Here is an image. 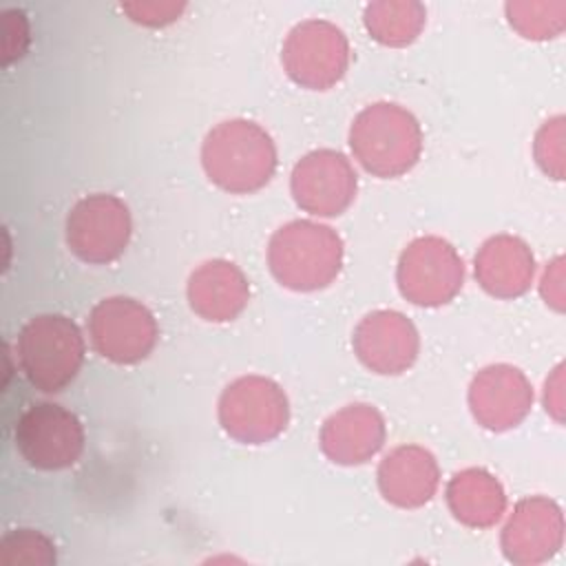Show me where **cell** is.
Segmentation results:
<instances>
[{"mask_svg": "<svg viewBox=\"0 0 566 566\" xmlns=\"http://www.w3.org/2000/svg\"><path fill=\"white\" fill-rule=\"evenodd\" d=\"M509 24L526 40H551L564 31L566 2H506Z\"/></svg>", "mask_w": 566, "mask_h": 566, "instance_id": "obj_21", "label": "cell"}, {"mask_svg": "<svg viewBox=\"0 0 566 566\" xmlns=\"http://www.w3.org/2000/svg\"><path fill=\"white\" fill-rule=\"evenodd\" d=\"M440 467L433 453L420 444L391 449L378 464L382 497L400 509L424 506L438 491Z\"/></svg>", "mask_w": 566, "mask_h": 566, "instance_id": "obj_16", "label": "cell"}, {"mask_svg": "<svg viewBox=\"0 0 566 566\" xmlns=\"http://www.w3.org/2000/svg\"><path fill=\"white\" fill-rule=\"evenodd\" d=\"M349 148L367 172L391 179L411 170L420 159L422 130L407 108L394 102H376L354 117Z\"/></svg>", "mask_w": 566, "mask_h": 566, "instance_id": "obj_3", "label": "cell"}, {"mask_svg": "<svg viewBox=\"0 0 566 566\" xmlns=\"http://www.w3.org/2000/svg\"><path fill=\"white\" fill-rule=\"evenodd\" d=\"M385 433V418L374 405L352 402L323 422L318 444L334 464L356 467L382 449Z\"/></svg>", "mask_w": 566, "mask_h": 566, "instance_id": "obj_15", "label": "cell"}, {"mask_svg": "<svg viewBox=\"0 0 566 566\" xmlns=\"http://www.w3.org/2000/svg\"><path fill=\"white\" fill-rule=\"evenodd\" d=\"M354 354L374 374L398 376L407 371L420 349L416 325L396 310H374L354 329Z\"/></svg>", "mask_w": 566, "mask_h": 566, "instance_id": "obj_13", "label": "cell"}, {"mask_svg": "<svg viewBox=\"0 0 566 566\" xmlns=\"http://www.w3.org/2000/svg\"><path fill=\"white\" fill-rule=\"evenodd\" d=\"M272 276L287 290L327 287L343 265V239L325 223L296 219L281 226L268 243Z\"/></svg>", "mask_w": 566, "mask_h": 566, "instance_id": "obj_2", "label": "cell"}, {"mask_svg": "<svg viewBox=\"0 0 566 566\" xmlns=\"http://www.w3.org/2000/svg\"><path fill=\"white\" fill-rule=\"evenodd\" d=\"M290 188L296 206L305 212L316 217H338L352 206L358 179L343 153L318 148L294 164Z\"/></svg>", "mask_w": 566, "mask_h": 566, "instance_id": "obj_11", "label": "cell"}, {"mask_svg": "<svg viewBox=\"0 0 566 566\" xmlns=\"http://www.w3.org/2000/svg\"><path fill=\"white\" fill-rule=\"evenodd\" d=\"M539 168L553 179L564 177V117L557 115L542 124L533 144Z\"/></svg>", "mask_w": 566, "mask_h": 566, "instance_id": "obj_23", "label": "cell"}, {"mask_svg": "<svg viewBox=\"0 0 566 566\" xmlns=\"http://www.w3.org/2000/svg\"><path fill=\"white\" fill-rule=\"evenodd\" d=\"M444 495L451 515L469 528H491L506 511V493L502 482L480 467H469L453 473Z\"/></svg>", "mask_w": 566, "mask_h": 566, "instance_id": "obj_19", "label": "cell"}, {"mask_svg": "<svg viewBox=\"0 0 566 566\" xmlns=\"http://www.w3.org/2000/svg\"><path fill=\"white\" fill-rule=\"evenodd\" d=\"M500 544L504 557L517 566L548 562L564 544V515L559 504L544 495L520 500L502 528Z\"/></svg>", "mask_w": 566, "mask_h": 566, "instance_id": "obj_12", "label": "cell"}, {"mask_svg": "<svg viewBox=\"0 0 566 566\" xmlns=\"http://www.w3.org/2000/svg\"><path fill=\"white\" fill-rule=\"evenodd\" d=\"M221 429L241 444H265L290 422V402L279 382L265 376H241L219 396Z\"/></svg>", "mask_w": 566, "mask_h": 566, "instance_id": "obj_5", "label": "cell"}, {"mask_svg": "<svg viewBox=\"0 0 566 566\" xmlns=\"http://www.w3.org/2000/svg\"><path fill=\"white\" fill-rule=\"evenodd\" d=\"M427 11L416 0H376L363 11L367 33L385 46H407L424 29Z\"/></svg>", "mask_w": 566, "mask_h": 566, "instance_id": "obj_20", "label": "cell"}, {"mask_svg": "<svg viewBox=\"0 0 566 566\" xmlns=\"http://www.w3.org/2000/svg\"><path fill=\"white\" fill-rule=\"evenodd\" d=\"M186 294L197 316L210 323H228L245 310L250 283L232 261L210 259L190 274Z\"/></svg>", "mask_w": 566, "mask_h": 566, "instance_id": "obj_18", "label": "cell"}, {"mask_svg": "<svg viewBox=\"0 0 566 566\" xmlns=\"http://www.w3.org/2000/svg\"><path fill=\"white\" fill-rule=\"evenodd\" d=\"M88 336L99 356L115 365H135L157 345L153 312L130 296H108L88 314Z\"/></svg>", "mask_w": 566, "mask_h": 566, "instance_id": "obj_8", "label": "cell"}, {"mask_svg": "<svg viewBox=\"0 0 566 566\" xmlns=\"http://www.w3.org/2000/svg\"><path fill=\"white\" fill-rule=\"evenodd\" d=\"M533 407V387L524 371L497 363L480 369L469 385V409L480 427L509 431L517 427Z\"/></svg>", "mask_w": 566, "mask_h": 566, "instance_id": "obj_14", "label": "cell"}, {"mask_svg": "<svg viewBox=\"0 0 566 566\" xmlns=\"http://www.w3.org/2000/svg\"><path fill=\"white\" fill-rule=\"evenodd\" d=\"M18 360L27 380L44 391H62L84 363V336L64 314L33 316L18 336Z\"/></svg>", "mask_w": 566, "mask_h": 566, "instance_id": "obj_4", "label": "cell"}, {"mask_svg": "<svg viewBox=\"0 0 566 566\" xmlns=\"http://www.w3.org/2000/svg\"><path fill=\"white\" fill-rule=\"evenodd\" d=\"M473 272L480 287L495 298H517L528 292L535 276V259L526 241L513 234L486 239L475 259Z\"/></svg>", "mask_w": 566, "mask_h": 566, "instance_id": "obj_17", "label": "cell"}, {"mask_svg": "<svg viewBox=\"0 0 566 566\" xmlns=\"http://www.w3.org/2000/svg\"><path fill=\"white\" fill-rule=\"evenodd\" d=\"M126 13L133 15L135 22H142L146 27H164L172 22L179 11L184 9L181 4H170V2H144V4H124L122 7Z\"/></svg>", "mask_w": 566, "mask_h": 566, "instance_id": "obj_24", "label": "cell"}, {"mask_svg": "<svg viewBox=\"0 0 566 566\" xmlns=\"http://www.w3.org/2000/svg\"><path fill=\"white\" fill-rule=\"evenodd\" d=\"M0 559L4 564H55L53 542L33 528H20L2 539Z\"/></svg>", "mask_w": 566, "mask_h": 566, "instance_id": "obj_22", "label": "cell"}, {"mask_svg": "<svg viewBox=\"0 0 566 566\" xmlns=\"http://www.w3.org/2000/svg\"><path fill=\"white\" fill-rule=\"evenodd\" d=\"M400 294L420 307H440L455 298L464 283L458 250L440 237H418L400 254L396 268Z\"/></svg>", "mask_w": 566, "mask_h": 566, "instance_id": "obj_7", "label": "cell"}, {"mask_svg": "<svg viewBox=\"0 0 566 566\" xmlns=\"http://www.w3.org/2000/svg\"><path fill=\"white\" fill-rule=\"evenodd\" d=\"M133 232L128 206L106 192L80 199L66 217V243L86 263H111L124 254Z\"/></svg>", "mask_w": 566, "mask_h": 566, "instance_id": "obj_9", "label": "cell"}, {"mask_svg": "<svg viewBox=\"0 0 566 566\" xmlns=\"http://www.w3.org/2000/svg\"><path fill=\"white\" fill-rule=\"evenodd\" d=\"M562 256H557L555 261H551L542 274V283H539V292L544 296V301L555 307L557 312H562L564 307V287H562Z\"/></svg>", "mask_w": 566, "mask_h": 566, "instance_id": "obj_25", "label": "cell"}, {"mask_svg": "<svg viewBox=\"0 0 566 566\" xmlns=\"http://www.w3.org/2000/svg\"><path fill=\"white\" fill-rule=\"evenodd\" d=\"M15 447L31 467L60 471L80 460L84 427L73 411L53 402H38L20 416Z\"/></svg>", "mask_w": 566, "mask_h": 566, "instance_id": "obj_10", "label": "cell"}, {"mask_svg": "<svg viewBox=\"0 0 566 566\" xmlns=\"http://www.w3.org/2000/svg\"><path fill=\"white\" fill-rule=\"evenodd\" d=\"M201 164L214 186L232 195H248L272 179L276 146L259 124L226 119L206 135Z\"/></svg>", "mask_w": 566, "mask_h": 566, "instance_id": "obj_1", "label": "cell"}, {"mask_svg": "<svg viewBox=\"0 0 566 566\" xmlns=\"http://www.w3.org/2000/svg\"><path fill=\"white\" fill-rule=\"evenodd\" d=\"M281 62L294 84L327 91L343 80L349 66V42L327 20H303L285 35Z\"/></svg>", "mask_w": 566, "mask_h": 566, "instance_id": "obj_6", "label": "cell"}]
</instances>
